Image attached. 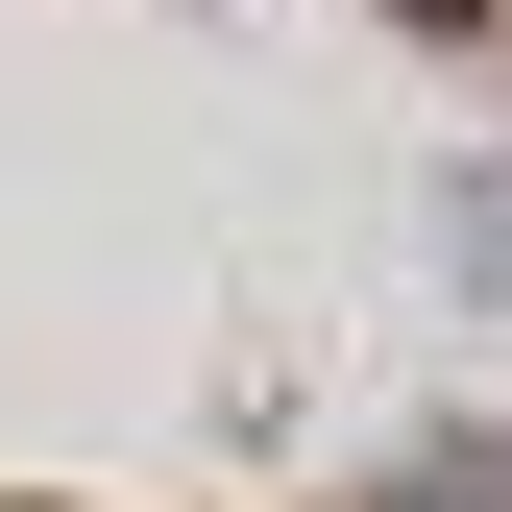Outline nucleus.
<instances>
[{
    "mask_svg": "<svg viewBox=\"0 0 512 512\" xmlns=\"http://www.w3.org/2000/svg\"><path fill=\"white\" fill-rule=\"evenodd\" d=\"M415 25H512V0H415Z\"/></svg>",
    "mask_w": 512,
    "mask_h": 512,
    "instance_id": "nucleus-1",
    "label": "nucleus"
}]
</instances>
